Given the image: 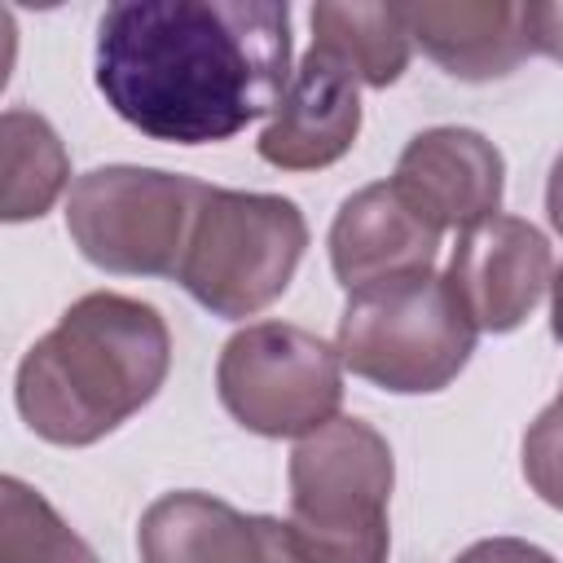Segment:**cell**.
I'll return each instance as SVG.
<instances>
[{"label":"cell","instance_id":"obj_1","mask_svg":"<svg viewBox=\"0 0 563 563\" xmlns=\"http://www.w3.org/2000/svg\"><path fill=\"white\" fill-rule=\"evenodd\" d=\"M97 92L150 141L216 145L290 88V9L277 0H123L97 22Z\"/></svg>","mask_w":563,"mask_h":563},{"label":"cell","instance_id":"obj_2","mask_svg":"<svg viewBox=\"0 0 563 563\" xmlns=\"http://www.w3.org/2000/svg\"><path fill=\"white\" fill-rule=\"evenodd\" d=\"M172 369V334L154 303L119 290L75 299L18 365L22 422L62 449L97 444L141 413Z\"/></svg>","mask_w":563,"mask_h":563},{"label":"cell","instance_id":"obj_3","mask_svg":"<svg viewBox=\"0 0 563 563\" xmlns=\"http://www.w3.org/2000/svg\"><path fill=\"white\" fill-rule=\"evenodd\" d=\"M290 537L303 563H387L396 462L361 418H334L290 453Z\"/></svg>","mask_w":563,"mask_h":563},{"label":"cell","instance_id":"obj_4","mask_svg":"<svg viewBox=\"0 0 563 563\" xmlns=\"http://www.w3.org/2000/svg\"><path fill=\"white\" fill-rule=\"evenodd\" d=\"M475 339L479 330L462 312L449 282L413 273L352 290L339 317L334 352L356 378L391 396H427L444 391L466 369Z\"/></svg>","mask_w":563,"mask_h":563},{"label":"cell","instance_id":"obj_5","mask_svg":"<svg viewBox=\"0 0 563 563\" xmlns=\"http://www.w3.org/2000/svg\"><path fill=\"white\" fill-rule=\"evenodd\" d=\"M303 246L308 220L290 198L207 185L176 282L211 317L242 321L286 295Z\"/></svg>","mask_w":563,"mask_h":563},{"label":"cell","instance_id":"obj_6","mask_svg":"<svg viewBox=\"0 0 563 563\" xmlns=\"http://www.w3.org/2000/svg\"><path fill=\"white\" fill-rule=\"evenodd\" d=\"M202 189V180L163 167H92L70 185L66 233L101 273L176 277Z\"/></svg>","mask_w":563,"mask_h":563},{"label":"cell","instance_id":"obj_7","mask_svg":"<svg viewBox=\"0 0 563 563\" xmlns=\"http://www.w3.org/2000/svg\"><path fill=\"white\" fill-rule=\"evenodd\" d=\"M216 391L238 427L268 440H303L339 418L343 361L303 325L255 321L220 347Z\"/></svg>","mask_w":563,"mask_h":563},{"label":"cell","instance_id":"obj_8","mask_svg":"<svg viewBox=\"0 0 563 563\" xmlns=\"http://www.w3.org/2000/svg\"><path fill=\"white\" fill-rule=\"evenodd\" d=\"M444 282L479 334H510L550 290L554 255L537 224L497 211L457 238Z\"/></svg>","mask_w":563,"mask_h":563},{"label":"cell","instance_id":"obj_9","mask_svg":"<svg viewBox=\"0 0 563 563\" xmlns=\"http://www.w3.org/2000/svg\"><path fill=\"white\" fill-rule=\"evenodd\" d=\"M396 194L431 229H475L497 216L506 189L501 150L475 128H427L418 132L391 172Z\"/></svg>","mask_w":563,"mask_h":563},{"label":"cell","instance_id":"obj_10","mask_svg":"<svg viewBox=\"0 0 563 563\" xmlns=\"http://www.w3.org/2000/svg\"><path fill=\"white\" fill-rule=\"evenodd\" d=\"M141 563H303L273 515H242L211 493H163L136 523Z\"/></svg>","mask_w":563,"mask_h":563},{"label":"cell","instance_id":"obj_11","mask_svg":"<svg viewBox=\"0 0 563 563\" xmlns=\"http://www.w3.org/2000/svg\"><path fill=\"white\" fill-rule=\"evenodd\" d=\"M361 132V79L325 48H308L282 106L268 114L255 150L282 172H321L339 163Z\"/></svg>","mask_w":563,"mask_h":563},{"label":"cell","instance_id":"obj_12","mask_svg":"<svg viewBox=\"0 0 563 563\" xmlns=\"http://www.w3.org/2000/svg\"><path fill=\"white\" fill-rule=\"evenodd\" d=\"M435 255H440V229H431L396 194L391 180L365 185L352 198H343L330 224V268L347 295L378 282L431 273Z\"/></svg>","mask_w":563,"mask_h":563},{"label":"cell","instance_id":"obj_13","mask_svg":"<svg viewBox=\"0 0 563 563\" xmlns=\"http://www.w3.org/2000/svg\"><path fill=\"white\" fill-rule=\"evenodd\" d=\"M409 40L444 66L453 79H501L532 57L528 4L510 0H457V4H400Z\"/></svg>","mask_w":563,"mask_h":563},{"label":"cell","instance_id":"obj_14","mask_svg":"<svg viewBox=\"0 0 563 563\" xmlns=\"http://www.w3.org/2000/svg\"><path fill=\"white\" fill-rule=\"evenodd\" d=\"M70 180V154L53 123L35 110H4L0 119V216L9 224L40 220Z\"/></svg>","mask_w":563,"mask_h":563},{"label":"cell","instance_id":"obj_15","mask_svg":"<svg viewBox=\"0 0 563 563\" xmlns=\"http://www.w3.org/2000/svg\"><path fill=\"white\" fill-rule=\"evenodd\" d=\"M312 44L347 62L365 88H387L409 66V26L400 4H312Z\"/></svg>","mask_w":563,"mask_h":563},{"label":"cell","instance_id":"obj_16","mask_svg":"<svg viewBox=\"0 0 563 563\" xmlns=\"http://www.w3.org/2000/svg\"><path fill=\"white\" fill-rule=\"evenodd\" d=\"M0 563H101L97 550L18 475L0 479Z\"/></svg>","mask_w":563,"mask_h":563},{"label":"cell","instance_id":"obj_17","mask_svg":"<svg viewBox=\"0 0 563 563\" xmlns=\"http://www.w3.org/2000/svg\"><path fill=\"white\" fill-rule=\"evenodd\" d=\"M523 479L545 506L563 510V413L554 405H545L523 435Z\"/></svg>","mask_w":563,"mask_h":563},{"label":"cell","instance_id":"obj_18","mask_svg":"<svg viewBox=\"0 0 563 563\" xmlns=\"http://www.w3.org/2000/svg\"><path fill=\"white\" fill-rule=\"evenodd\" d=\"M453 563H559V559L532 541H519V537H488V541L466 545Z\"/></svg>","mask_w":563,"mask_h":563},{"label":"cell","instance_id":"obj_19","mask_svg":"<svg viewBox=\"0 0 563 563\" xmlns=\"http://www.w3.org/2000/svg\"><path fill=\"white\" fill-rule=\"evenodd\" d=\"M545 216L554 224V233L563 238V154L554 158L550 167V185H545ZM550 330L554 339L563 343V264L554 268V282H550Z\"/></svg>","mask_w":563,"mask_h":563},{"label":"cell","instance_id":"obj_20","mask_svg":"<svg viewBox=\"0 0 563 563\" xmlns=\"http://www.w3.org/2000/svg\"><path fill=\"white\" fill-rule=\"evenodd\" d=\"M532 48L563 62V4H528Z\"/></svg>","mask_w":563,"mask_h":563},{"label":"cell","instance_id":"obj_21","mask_svg":"<svg viewBox=\"0 0 563 563\" xmlns=\"http://www.w3.org/2000/svg\"><path fill=\"white\" fill-rule=\"evenodd\" d=\"M554 409H559V413H563V391H559V396H554Z\"/></svg>","mask_w":563,"mask_h":563}]
</instances>
